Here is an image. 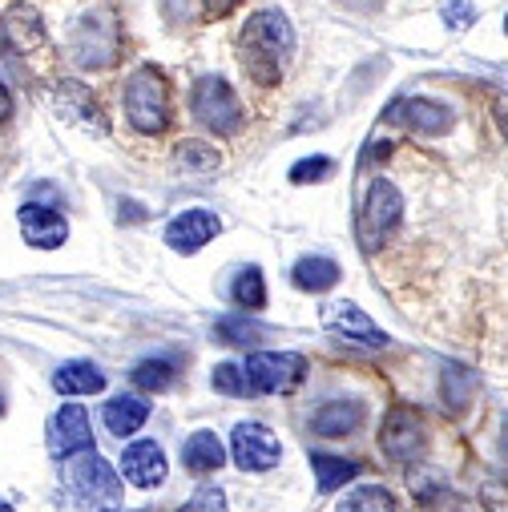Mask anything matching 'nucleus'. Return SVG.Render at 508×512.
I'll use <instances>...</instances> for the list:
<instances>
[{
	"label": "nucleus",
	"mask_w": 508,
	"mask_h": 512,
	"mask_svg": "<svg viewBox=\"0 0 508 512\" xmlns=\"http://www.w3.org/2000/svg\"><path fill=\"white\" fill-rule=\"evenodd\" d=\"M210 379H214V388H218L222 396H238V400L254 396V392H250V383H246V375H242V367H238V363H218Z\"/></svg>",
	"instance_id": "obj_29"
},
{
	"label": "nucleus",
	"mask_w": 508,
	"mask_h": 512,
	"mask_svg": "<svg viewBox=\"0 0 508 512\" xmlns=\"http://www.w3.org/2000/svg\"><path fill=\"white\" fill-rule=\"evenodd\" d=\"M412 492H416V504L420 512H476L472 500H464L440 472H412Z\"/></svg>",
	"instance_id": "obj_17"
},
{
	"label": "nucleus",
	"mask_w": 508,
	"mask_h": 512,
	"mask_svg": "<svg viewBox=\"0 0 508 512\" xmlns=\"http://www.w3.org/2000/svg\"><path fill=\"white\" fill-rule=\"evenodd\" d=\"M53 109L69 121V125H81L89 134H105V109L101 101L93 97V89H85L81 81H57L53 85Z\"/></svg>",
	"instance_id": "obj_11"
},
{
	"label": "nucleus",
	"mask_w": 508,
	"mask_h": 512,
	"mask_svg": "<svg viewBox=\"0 0 508 512\" xmlns=\"http://www.w3.org/2000/svg\"><path fill=\"white\" fill-rule=\"evenodd\" d=\"M230 299L242 307V311H259L267 303V279L259 267H242L230 283Z\"/></svg>",
	"instance_id": "obj_25"
},
{
	"label": "nucleus",
	"mask_w": 508,
	"mask_h": 512,
	"mask_svg": "<svg viewBox=\"0 0 508 512\" xmlns=\"http://www.w3.org/2000/svg\"><path fill=\"white\" fill-rule=\"evenodd\" d=\"M230 456L242 472H271L283 460V444L263 424H238L230 436Z\"/></svg>",
	"instance_id": "obj_9"
},
{
	"label": "nucleus",
	"mask_w": 508,
	"mask_h": 512,
	"mask_svg": "<svg viewBox=\"0 0 508 512\" xmlns=\"http://www.w3.org/2000/svg\"><path fill=\"white\" fill-rule=\"evenodd\" d=\"M424 444H428L424 420L412 408H392L388 420H384V432H379V448H384V456L392 464H416L424 456Z\"/></svg>",
	"instance_id": "obj_7"
},
{
	"label": "nucleus",
	"mask_w": 508,
	"mask_h": 512,
	"mask_svg": "<svg viewBox=\"0 0 508 512\" xmlns=\"http://www.w3.org/2000/svg\"><path fill=\"white\" fill-rule=\"evenodd\" d=\"M202 5H206L210 17H222V13H230V9L238 5V0H202Z\"/></svg>",
	"instance_id": "obj_35"
},
{
	"label": "nucleus",
	"mask_w": 508,
	"mask_h": 512,
	"mask_svg": "<svg viewBox=\"0 0 508 512\" xmlns=\"http://www.w3.org/2000/svg\"><path fill=\"white\" fill-rule=\"evenodd\" d=\"M472 21H476V9L464 5V0H448V5H444V25L448 29H468Z\"/></svg>",
	"instance_id": "obj_33"
},
{
	"label": "nucleus",
	"mask_w": 508,
	"mask_h": 512,
	"mask_svg": "<svg viewBox=\"0 0 508 512\" xmlns=\"http://www.w3.org/2000/svg\"><path fill=\"white\" fill-rule=\"evenodd\" d=\"M218 230H222V222H218L214 210H186V214H178V218L166 226V246L178 250V254H194V250H202L206 242H214Z\"/></svg>",
	"instance_id": "obj_14"
},
{
	"label": "nucleus",
	"mask_w": 508,
	"mask_h": 512,
	"mask_svg": "<svg viewBox=\"0 0 508 512\" xmlns=\"http://www.w3.org/2000/svg\"><path fill=\"white\" fill-rule=\"evenodd\" d=\"M331 174H335V162L327 154H311V158H303V162L291 166V182L295 186H311V182H323Z\"/></svg>",
	"instance_id": "obj_30"
},
{
	"label": "nucleus",
	"mask_w": 508,
	"mask_h": 512,
	"mask_svg": "<svg viewBox=\"0 0 508 512\" xmlns=\"http://www.w3.org/2000/svg\"><path fill=\"white\" fill-rule=\"evenodd\" d=\"M242 375L250 383V392L283 396V392H295L303 383L307 363H303V355H287V351H254L242 363Z\"/></svg>",
	"instance_id": "obj_5"
},
{
	"label": "nucleus",
	"mask_w": 508,
	"mask_h": 512,
	"mask_svg": "<svg viewBox=\"0 0 508 512\" xmlns=\"http://www.w3.org/2000/svg\"><path fill=\"white\" fill-rule=\"evenodd\" d=\"M311 468H315L319 492H335V488H343L347 480H355V476H359V464H355V460L323 456V452H315V456H311Z\"/></svg>",
	"instance_id": "obj_24"
},
{
	"label": "nucleus",
	"mask_w": 508,
	"mask_h": 512,
	"mask_svg": "<svg viewBox=\"0 0 508 512\" xmlns=\"http://www.w3.org/2000/svg\"><path fill=\"white\" fill-rule=\"evenodd\" d=\"M218 339H230V343H254V339H259V327H246V323H218Z\"/></svg>",
	"instance_id": "obj_34"
},
{
	"label": "nucleus",
	"mask_w": 508,
	"mask_h": 512,
	"mask_svg": "<svg viewBox=\"0 0 508 512\" xmlns=\"http://www.w3.org/2000/svg\"><path fill=\"white\" fill-rule=\"evenodd\" d=\"M291 53H295V29L279 9L254 13L238 37V61L254 85H279Z\"/></svg>",
	"instance_id": "obj_1"
},
{
	"label": "nucleus",
	"mask_w": 508,
	"mask_h": 512,
	"mask_svg": "<svg viewBox=\"0 0 508 512\" xmlns=\"http://www.w3.org/2000/svg\"><path fill=\"white\" fill-rule=\"evenodd\" d=\"M0 512H13V504H9V500H0Z\"/></svg>",
	"instance_id": "obj_37"
},
{
	"label": "nucleus",
	"mask_w": 508,
	"mask_h": 512,
	"mask_svg": "<svg viewBox=\"0 0 508 512\" xmlns=\"http://www.w3.org/2000/svg\"><path fill=\"white\" fill-rule=\"evenodd\" d=\"M45 444H49V456L65 460V456H81V452H93V428H89V412L81 404H65L49 416V428H45Z\"/></svg>",
	"instance_id": "obj_10"
},
{
	"label": "nucleus",
	"mask_w": 508,
	"mask_h": 512,
	"mask_svg": "<svg viewBox=\"0 0 508 512\" xmlns=\"http://www.w3.org/2000/svg\"><path fill=\"white\" fill-rule=\"evenodd\" d=\"M178 158H182V166H190V170H218V150H210V146H202V142H182L178 146Z\"/></svg>",
	"instance_id": "obj_31"
},
{
	"label": "nucleus",
	"mask_w": 508,
	"mask_h": 512,
	"mask_svg": "<svg viewBox=\"0 0 508 512\" xmlns=\"http://www.w3.org/2000/svg\"><path fill=\"white\" fill-rule=\"evenodd\" d=\"M440 396H444V404H448L452 412H464V408L472 404V396H476V371L448 363L444 375H440Z\"/></svg>",
	"instance_id": "obj_23"
},
{
	"label": "nucleus",
	"mask_w": 508,
	"mask_h": 512,
	"mask_svg": "<svg viewBox=\"0 0 508 512\" xmlns=\"http://www.w3.org/2000/svg\"><path fill=\"white\" fill-rule=\"evenodd\" d=\"M121 472H125V480H134L138 488H158L166 480L170 464H166V452L154 440H134L130 448L121 452Z\"/></svg>",
	"instance_id": "obj_16"
},
{
	"label": "nucleus",
	"mask_w": 508,
	"mask_h": 512,
	"mask_svg": "<svg viewBox=\"0 0 508 512\" xmlns=\"http://www.w3.org/2000/svg\"><path fill=\"white\" fill-rule=\"evenodd\" d=\"M125 113L142 134H162L170 125V85L154 65H142L125 81Z\"/></svg>",
	"instance_id": "obj_4"
},
{
	"label": "nucleus",
	"mask_w": 508,
	"mask_h": 512,
	"mask_svg": "<svg viewBox=\"0 0 508 512\" xmlns=\"http://www.w3.org/2000/svg\"><path fill=\"white\" fill-rule=\"evenodd\" d=\"M182 460H186V468L190 472H218L222 464H226V448H222V440L214 436V432H194L190 440H186V448H182Z\"/></svg>",
	"instance_id": "obj_21"
},
{
	"label": "nucleus",
	"mask_w": 508,
	"mask_h": 512,
	"mask_svg": "<svg viewBox=\"0 0 508 512\" xmlns=\"http://www.w3.org/2000/svg\"><path fill=\"white\" fill-rule=\"evenodd\" d=\"M182 512H226V492L222 488H202L182 504Z\"/></svg>",
	"instance_id": "obj_32"
},
{
	"label": "nucleus",
	"mask_w": 508,
	"mask_h": 512,
	"mask_svg": "<svg viewBox=\"0 0 508 512\" xmlns=\"http://www.w3.org/2000/svg\"><path fill=\"white\" fill-rule=\"evenodd\" d=\"M53 388H57L61 396H97V392L105 388V375H101L93 363L73 359V363H61V367L53 371Z\"/></svg>",
	"instance_id": "obj_19"
},
{
	"label": "nucleus",
	"mask_w": 508,
	"mask_h": 512,
	"mask_svg": "<svg viewBox=\"0 0 508 512\" xmlns=\"http://www.w3.org/2000/svg\"><path fill=\"white\" fill-rule=\"evenodd\" d=\"M0 416H5V392H0Z\"/></svg>",
	"instance_id": "obj_38"
},
{
	"label": "nucleus",
	"mask_w": 508,
	"mask_h": 512,
	"mask_svg": "<svg viewBox=\"0 0 508 512\" xmlns=\"http://www.w3.org/2000/svg\"><path fill=\"white\" fill-rule=\"evenodd\" d=\"M17 222H21V238L37 250H57L69 238V222L53 206H41V202H25Z\"/></svg>",
	"instance_id": "obj_13"
},
{
	"label": "nucleus",
	"mask_w": 508,
	"mask_h": 512,
	"mask_svg": "<svg viewBox=\"0 0 508 512\" xmlns=\"http://www.w3.org/2000/svg\"><path fill=\"white\" fill-rule=\"evenodd\" d=\"M77 65L85 69H101V65H113L117 57V29L105 13H85L73 29V41H69Z\"/></svg>",
	"instance_id": "obj_8"
},
{
	"label": "nucleus",
	"mask_w": 508,
	"mask_h": 512,
	"mask_svg": "<svg viewBox=\"0 0 508 512\" xmlns=\"http://www.w3.org/2000/svg\"><path fill=\"white\" fill-rule=\"evenodd\" d=\"M388 117H396L400 125H408L416 134H428V138H440L452 130V109L440 101H428V97H404L388 109Z\"/></svg>",
	"instance_id": "obj_15"
},
{
	"label": "nucleus",
	"mask_w": 508,
	"mask_h": 512,
	"mask_svg": "<svg viewBox=\"0 0 508 512\" xmlns=\"http://www.w3.org/2000/svg\"><path fill=\"white\" fill-rule=\"evenodd\" d=\"M359 424H363V404H355V400H331V404H323L311 416V432L315 436H327V440L351 436Z\"/></svg>",
	"instance_id": "obj_18"
},
{
	"label": "nucleus",
	"mask_w": 508,
	"mask_h": 512,
	"mask_svg": "<svg viewBox=\"0 0 508 512\" xmlns=\"http://www.w3.org/2000/svg\"><path fill=\"white\" fill-rule=\"evenodd\" d=\"M194 117L206 125L210 134H234L238 125H242V105L230 89L226 77H202L194 85Z\"/></svg>",
	"instance_id": "obj_6"
},
{
	"label": "nucleus",
	"mask_w": 508,
	"mask_h": 512,
	"mask_svg": "<svg viewBox=\"0 0 508 512\" xmlns=\"http://www.w3.org/2000/svg\"><path fill=\"white\" fill-rule=\"evenodd\" d=\"M400 218H404V198H400V190H396L388 178H375L371 190H367V198H363L359 222H355L359 246H363L367 254H379V250L388 246V238L396 234Z\"/></svg>",
	"instance_id": "obj_3"
},
{
	"label": "nucleus",
	"mask_w": 508,
	"mask_h": 512,
	"mask_svg": "<svg viewBox=\"0 0 508 512\" xmlns=\"http://www.w3.org/2000/svg\"><path fill=\"white\" fill-rule=\"evenodd\" d=\"M174 375H178L174 359H142L134 367V383H138V388H146V392H166L174 383Z\"/></svg>",
	"instance_id": "obj_27"
},
{
	"label": "nucleus",
	"mask_w": 508,
	"mask_h": 512,
	"mask_svg": "<svg viewBox=\"0 0 508 512\" xmlns=\"http://www.w3.org/2000/svg\"><path fill=\"white\" fill-rule=\"evenodd\" d=\"M101 416H105V428H109L113 436H134V432L146 424L150 404H146V400H134V396H113V400L101 408Z\"/></svg>",
	"instance_id": "obj_20"
},
{
	"label": "nucleus",
	"mask_w": 508,
	"mask_h": 512,
	"mask_svg": "<svg viewBox=\"0 0 508 512\" xmlns=\"http://www.w3.org/2000/svg\"><path fill=\"white\" fill-rule=\"evenodd\" d=\"M323 327L347 343H363V347H388V335L371 323L367 311H359L355 303H331L323 311Z\"/></svg>",
	"instance_id": "obj_12"
},
{
	"label": "nucleus",
	"mask_w": 508,
	"mask_h": 512,
	"mask_svg": "<svg viewBox=\"0 0 508 512\" xmlns=\"http://www.w3.org/2000/svg\"><path fill=\"white\" fill-rule=\"evenodd\" d=\"M291 279H295V287H299V291L323 295V291H331V287L339 283V267H335L331 259H319V254H307V259H299V263H295Z\"/></svg>",
	"instance_id": "obj_22"
},
{
	"label": "nucleus",
	"mask_w": 508,
	"mask_h": 512,
	"mask_svg": "<svg viewBox=\"0 0 508 512\" xmlns=\"http://www.w3.org/2000/svg\"><path fill=\"white\" fill-rule=\"evenodd\" d=\"M9 37H13L21 49H33V45H41V41H45V33H41V17H37L29 5L13 9V13H9Z\"/></svg>",
	"instance_id": "obj_28"
},
{
	"label": "nucleus",
	"mask_w": 508,
	"mask_h": 512,
	"mask_svg": "<svg viewBox=\"0 0 508 512\" xmlns=\"http://www.w3.org/2000/svg\"><path fill=\"white\" fill-rule=\"evenodd\" d=\"M65 488L85 512H117L121 508V480H117L113 464L101 460L97 452H81L69 460Z\"/></svg>",
	"instance_id": "obj_2"
},
{
	"label": "nucleus",
	"mask_w": 508,
	"mask_h": 512,
	"mask_svg": "<svg viewBox=\"0 0 508 512\" xmlns=\"http://www.w3.org/2000/svg\"><path fill=\"white\" fill-rule=\"evenodd\" d=\"M339 512H396V496L379 484H359L339 500Z\"/></svg>",
	"instance_id": "obj_26"
},
{
	"label": "nucleus",
	"mask_w": 508,
	"mask_h": 512,
	"mask_svg": "<svg viewBox=\"0 0 508 512\" xmlns=\"http://www.w3.org/2000/svg\"><path fill=\"white\" fill-rule=\"evenodd\" d=\"M9 117H13V97L5 85H0V121H9Z\"/></svg>",
	"instance_id": "obj_36"
}]
</instances>
